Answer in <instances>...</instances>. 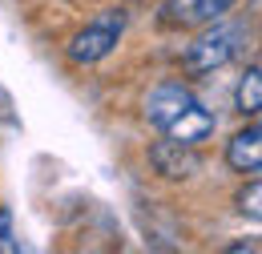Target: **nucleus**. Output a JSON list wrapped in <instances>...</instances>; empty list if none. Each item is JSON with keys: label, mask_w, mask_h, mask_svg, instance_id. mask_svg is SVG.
Wrapping results in <instances>:
<instances>
[{"label": "nucleus", "mask_w": 262, "mask_h": 254, "mask_svg": "<svg viewBox=\"0 0 262 254\" xmlns=\"http://www.w3.org/2000/svg\"><path fill=\"white\" fill-rule=\"evenodd\" d=\"M246 45V29L242 25H226L222 20H210L202 25L194 40L186 45V57H182V73L186 77H206V73H218L222 65H230Z\"/></svg>", "instance_id": "f257e3e1"}, {"label": "nucleus", "mask_w": 262, "mask_h": 254, "mask_svg": "<svg viewBox=\"0 0 262 254\" xmlns=\"http://www.w3.org/2000/svg\"><path fill=\"white\" fill-rule=\"evenodd\" d=\"M121 32H125V12H101L81 32H73V40L65 45V57L73 65H97L121 45Z\"/></svg>", "instance_id": "f03ea898"}, {"label": "nucleus", "mask_w": 262, "mask_h": 254, "mask_svg": "<svg viewBox=\"0 0 262 254\" xmlns=\"http://www.w3.org/2000/svg\"><path fill=\"white\" fill-rule=\"evenodd\" d=\"M238 0H165L162 8V25L165 29H202L210 20H222Z\"/></svg>", "instance_id": "7ed1b4c3"}, {"label": "nucleus", "mask_w": 262, "mask_h": 254, "mask_svg": "<svg viewBox=\"0 0 262 254\" xmlns=\"http://www.w3.org/2000/svg\"><path fill=\"white\" fill-rule=\"evenodd\" d=\"M149 165L169 178V182H186V178H194L198 170H202V158L194 154V145H182V141H154L149 145Z\"/></svg>", "instance_id": "20e7f679"}, {"label": "nucleus", "mask_w": 262, "mask_h": 254, "mask_svg": "<svg viewBox=\"0 0 262 254\" xmlns=\"http://www.w3.org/2000/svg\"><path fill=\"white\" fill-rule=\"evenodd\" d=\"M190 101H194V93H190L182 81H162V85H154V89H149L141 113H145V121H149V125L165 129L178 113H182V109H186V105H190Z\"/></svg>", "instance_id": "39448f33"}, {"label": "nucleus", "mask_w": 262, "mask_h": 254, "mask_svg": "<svg viewBox=\"0 0 262 254\" xmlns=\"http://www.w3.org/2000/svg\"><path fill=\"white\" fill-rule=\"evenodd\" d=\"M214 129H218L214 113H210L206 105L190 101V105H186V109H182V113H178V117H173V121H169L162 133L169 137V141H182V145H202V141H206Z\"/></svg>", "instance_id": "423d86ee"}, {"label": "nucleus", "mask_w": 262, "mask_h": 254, "mask_svg": "<svg viewBox=\"0 0 262 254\" xmlns=\"http://www.w3.org/2000/svg\"><path fill=\"white\" fill-rule=\"evenodd\" d=\"M226 161H230L234 174H258V165H262V129H258L254 117H250L246 129H238L226 141Z\"/></svg>", "instance_id": "0eeeda50"}, {"label": "nucleus", "mask_w": 262, "mask_h": 254, "mask_svg": "<svg viewBox=\"0 0 262 254\" xmlns=\"http://www.w3.org/2000/svg\"><path fill=\"white\" fill-rule=\"evenodd\" d=\"M234 105H238L242 117H258V109H262V69H258V61L246 65V73H242V81L234 89Z\"/></svg>", "instance_id": "6e6552de"}, {"label": "nucleus", "mask_w": 262, "mask_h": 254, "mask_svg": "<svg viewBox=\"0 0 262 254\" xmlns=\"http://www.w3.org/2000/svg\"><path fill=\"white\" fill-rule=\"evenodd\" d=\"M258 202H262V182H258V178H250V186L238 194V214H246L250 222H258V214H262Z\"/></svg>", "instance_id": "1a4fd4ad"}, {"label": "nucleus", "mask_w": 262, "mask_h": 254, "mask_svg": "<svg viewBox=\"0 0 262 254\" xmlns=\"http://www.w3.org/2000/svg\"><path fill=\"white\" fill-rule=\"evenodd\" d=\"M0 246H4V250L16 246V242H12V218H8V210H0Z\"/></svg>", "instance_id": "9d476101"}, {"label": "nucleus", "mask_w": 262, "mask_h": 254, "mask_svg": "<svg viewBox=\"0 0 262 254\" xmlns=\"http://www.w3.org/2000/svg\"><path fill=\"white\" fill-rule=\"evenodd\" d=\"M230 250H234V254H242V250H250V254H254V250H258V242H234Z\"/></svg>", "instance_id": "9b49d317"}]
</instances>
